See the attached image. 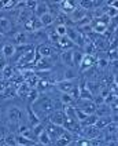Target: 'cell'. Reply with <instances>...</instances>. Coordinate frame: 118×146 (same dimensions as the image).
<instances>
[{"mask_svg":"<svg viewBox=\"0 0 118 146\" xmlns=\"http://www.w3.org/2000/svg\"><path fill=\"white\" fill-rule=\"evenodd\" d=\"M32 106L36 108V109H33V112L36 114L39 113V112H41L43 114H48V113L55 112V109H56L55 102L48 97V95H44V94H40L39 98L36 99V102H34Z\"/></svg>","mask_w":118,"mask_h":146,"instance_id":"obj_1","label":"cell"},{"mask_svg":"<svg viewBox=\"0 0 118 146\" xmlns=\"http://www.w3.org/2000/svg\"><path fill=\"white\" fill-rule=\"evenodd\" d=\"M76 109H80L85 114H94L95 110H96V105L94 104V101H87V99H80L78 98L76 101Z\"/></svg>","mask_w":118,"mask_h":146,"instance_id":"obj_2","label":"cell"},{"mask_svg":"<svg viewBox=\"0 0 118 146\" xmlns=\"http://www.w3.org/2000/svg\"><path fill=\"white\" fill-rule=\"evenodd\" d=\"M45 130V132L48 134V137H49V139H51V143L54 142V141H56L58 138H61L62 137V134L65 132V128L63 127H59V125H55V124H48L47 128H44Z\"/></svg>","mask_w":118,"mask_h":146,"instance_id":"obj_3","label":"cell"},{"mask_svg":"<svg viewBox=\"0 0 118 146\" xmlns=\"http://www.w3.org/2000/svg\"><path fill=\"white\" fill-rule=\"evenodd\" d=\"M65 121H66V114H65L63 110H55L49 116V123L51 124H55V125L62 127L63 124H65Z\"/></svg>","mask_w":118,"mask_h":146,"instance_id":"obj_4","label":"cell"},{"mask_svg":"<svg viewBox=\"0 0 118 146\" xmlns=\"http://www.w3.org/2000/svg\"><path fill=\"white\" fill-rule=\"evenodd\" d=\"M7 117H8V120L13 123V124H19L21 119H22V112H21V109H19V108L13 106V108H10V109H8Z\"/></svg>","mask_w":118,"mask_h":146,"instance_id":"obj_5","label":"cell"},{"mask_svg":"<svg viewBox=\"0 0 118 146\" xmlns=\"http://www.w3.org/2000/svg\"><path fill=\"white\" fill-rule=\"evenodd\" d=\"M56 88L61 91V94H69L71 91V88L76 86V83L73 80H59L55 83Z\"/></svg>","mask_w":118,"mask_h":146,"instance_id":"obj_6","label":"cell"},{"mask_svg":"<svg viewBox=\"0 0 118 146\" xmlns=\"http://www.w3.org/2000/svg\"><path fill=\"white\" fill-rule=\"evenodd\" d=\"M62 127L67 131V132H70L71 135H73L76 131H81L80 123L77 121V120H71V119H66V121H65V124H63Z\"/></svg>","mask_w":118,"mask_h":146,"instance_id":"obj_7","label":"cell"},{"mask_svg":"<svg viewBox=\"0 0 118 146\" xmlns=\"http://www.w3.org/2000/svg\"><path fill=\"white\" fill-rule=\"evenodd\" d=\"M82 131V135L85 137V139H95L99 137L100 134V130H98L95 125H89V127H85V128H81Z\"/></svg>","mask_w":118,"mask_h":146,"instance_id":"obj_8","label":"cell"},{"mask_svg":"<svg viewBox=\"0 0 118 146\" xmlns=\"http://www.w3.org/2000/svg\"><path fill=\"white\" fill-rule=\"evenodd\" d=\"M24 44H29V35L28 32H18L14 36V46H24Z\"/></svg>","mask_w":118,"mask_h":146,"instance_id":"obj_9","label":"cell"},{"mask_svg":"<svg viewBox=\"0 0 118 146\" xmlns=\"http://www.w3.org/2000/svg\"><path fill=\"white\" fill-rule=\"evenodd\" d=\"M39 123H41L40 121V117L33 112L32 106H29V108H28V125H29L30 128H33V127L37 125Z\"/></svg>","mask_w":118,"mask_h":146,"instance_id":"obj_10","label":"cell"},{"mask_svg":"<svg viewBox=\"0 0 118 146\" xmlns=\"http://www.w3.org/2000/svg\"><path fill=\"white\" fill-rule=\"evenodd\" d=\"M37 52L40 54L41 58H48L49 59V57H52V54H54V48L49 44H41L37 48Z\"/></svg>","mask_w":118,"mask_h":146,"instance_id":"obj_11","label":"cell"},{"mask_svg":"<svg viewBox=\"0 0 118 146\" xmlns=\"http://www.w3.org/2000/svg\"><path fill=\"white\" fill-rule=\"evenodd\" d=\"M94 61H95L94 55H84V57H82V61H81V64H80V66H78V69L81 72L87 70V69H89L91 66L94 65Z\"/></svg>","mask_w":118,"mask_h":146,"instance_id":"obj_12","label":"cell"},{"mask_svg":"<svg viewBox=\"0 0 118 146\" xmlns=\"http://www.w3.org/2000/svg\"><path fill=\"white\" fill-rule=\"evenodd\" d=\"M18 131H19V135H22V137H25V138L30 139V141H33V139H34V137H33V132H32V128L28 125V124H22V123H19Z\"/></svg>","mask_w":118,"mask_h":146,"instance_id":"obj_13","label":"cell"},{"mask_svg":"<svg viewBox=\"0 0 118 146\" xmlns=\"http://www.w3.org/2000/svg\"><path fill=\"white\" fill-rule=\"evenodd\" d=\"M88 15V13L84 10V8H81V7H77L73 10V13L70 14V18L73 19V21H76V22H78L80 19H82V18H85V17Z\"/></svg>","mask_w":118,"mask_h":146,"instance_id":"obj_14","label":"cell"},{"mask_svg":"<svg viewBox=\"0 0 118 146\" xmlns=\"http://www.w3.org/2000/svg\"><path fill=\"white\" fill-rule=\"evenodd\" d=\"M111 116H104V117H98V120L95 123V127L98 128V130H104L107 125H110L111 124Z\"/></svg>","mask_w":118,"mask_h":146,"instance_id":"obj_15","label":"cell"},{"mask_svg":"<svg viewBox=\"0 0 118 146\" xmlns=\"http://www.w3.org/2000/svg\"><path fill=\"white\" fill-rule=\"evenodd\" d=\"M47 13H48L47 3H45V1H37L36 8H34V17H36V18H40V17H43L44 14H47Z\"/></svg>","mask_w":118,"mask_h":146,"instance_id":"obj_16","label":"cell"},{"mask_svg":"<svg viewBox=\"0 0 118 146\" xmlns=\"http://www.w3.org/2000/svg\"><path fill=\"white\" fill-rule=\"evenodd\" d=\"M56 46L59 47V48H62L63 51H66V50H70L74 44H73V41L69 40L66 36H62V37H59L58 41H56Z\"/></svg>","mask_w":118,"mask_h":146,"instance_id":"obj_17","label":"cell"},{"mask_svg":"<svg viewBox=\"0 0 118 146\" xmlns=\"http://www.w3.org/2000/svg\"><path fill=\"white\" fill-rule=\"evenodd\" d=\"M34 48H30L29 51H26L22 54V57L19 59V64H33L34 62Z\"/></svg>","mask_w":118,"mask_h":146,"instance_id":"obj_18","label":"cell"},{"mask_svg":"<svg viewBox=\"0 0 118 146\" xmlns=\"http://www.w3.org/2000/svg\"><path fill=\"white\" fill-rule=\"evenodd\" d=\"M29 91H30V87L26 84V83H21V84H18L16 86V97L19 98H26L28 97V94H29Z\"/></svg>","mask_w":118,"mask_h":146,"instance_id":"obj_19","label":"cell"},{"mask_svg":"<svg viewBox=\"0 0 118 146\" xmlns=\"http://www.w3.org/2000/svg\"><path fill=\"white\" fill-rule=\"evenodd\" d=\"M71 58H73V51L71 50H66L61 54V61H62L65 65H67V68H73L71 64Z\"/></svg>","mask_w":118,"mask_h":146,"instance_id":"obj_20","label":"cell"},{"mask_svg":"<svg viewBox=\"0 0 118 146\" xmlns=\"http://www.w3.org/2000/svg\"><path fill=\"white\" fill-rule=\"evenodd\" d=\"M1 54L6 58L14 57L15 55V46L14 44H4L3 48H1Z\"/></svg>","mask_w":118,"mask_h":146,"instance_id":"obj_21","label":"cell"},{"mask_svg":"<svg viewBox=\"0 0 118 146\" xmlns=\"http://www.w3.org/2000/svg\"><path fill=\"white\" fill-rule=\"evenodd\" d=\"M39 19H40V22H41V25H43V28H48V26H51V25L54 24L55 17L51 15L49 13H47V14H44L43 17H40Z\"/></svg>","mask_w":118,"mask_h":146,"instance_id":"obj_22","label":"cell"},{"mask_svg":"<svg viewBox=\"0 0 118 146\" xmlns=\"http://www.w3.org/2000/svg\"><path fill=\"white\" fill-rule=\"evenodd\" d=\"M98 120V116L96 114H89L87 116V119L84 120V121L80 123V125H81V128H85V127H89V125H95V123Z\"/></svg>","mask_w":118,"mask_h":146,"instance_id":"obj_23","label":"cell"},{"mask_svg":"<svg viewBox=\"0 0 118 146\" xmlns=\"http://www.w3.org/2000/svg\"><path fill=\"white\" fill-rule=\"evenodd\" d=\"M82 57H84V54H82V52H80V51H73V58H71V64H73V68H74V69L80 66L81 61H82Z\"/></svg>","mask_w":118,"mask_h":146,"instance_id":"obj_24","label":"cell"},{"mask_svg":"<svg viewBox=\"0 0 118 146\" xmlns=\"http://www.w3.org/2000/svg\"><path fill=\"white\" fill-rule=\"evenodd\" d=\"M1 76H3V79H13V76H14V69H13V66L11 65H6L3 69H1Z\"/></svg>","mask_w":118,"mask_h":146,"instance_id":"obj_25","label":"cell"},{"mask_svg":"<svg viewBox=\"0 0 118 146\" xmlns=\"http://www.w3.org/2000/svg\"><path fill=\"white\" fill-rule=\"evenodd\" d=\"M15 143L18 146H32L33 145V141H30V139L25 138V137H22V135H16L15 137Z\"/></svg>","mask_w":118,"mask_h":146,"instance_id":"obj_26","label":"cell"},{"mask_svg":"<svg viewBox=\"0 0 118 146\" xmlns=\"http://www.w3.org/2000/svg\"><path fill=\"white\" fill-rule=\"evenodd\" d=\"M39 91L36 88H30V91H29V94H28V102H29V106H32L34 102H36V99L39 98Z\"/></svg>","mask_w":118,"mask_h":146,"instance_id":"obj_27","label":"cell"},{"mask_svg":"<svg viewBox=\"0 0 118 146\" xmlns=\"http://www.w3.org/2000/svg\"><path fill=\"white\" fill-rule=\"evenodd\" d=\"M37 141H39L40 145H43V146H48L49 143H51V139H49V137H48V134L45 132V130L43 131L39 137H37Z\"/></svg>","mask_w":118,"mask_h":146,"instance_id":"obj_28","label":"cell"},{"mask_svg":"<svg viewBox=\"0 0 118 146\" xmlns=\"http://www.w3.org/2000/svg\"><path fill=\"white\" fill-rule=\"evenodd\" d=\"M77 77V70L74 68H66L65 70V79L63 80H74Z\"/></svg>","mask_w":118,"mask_h":146,"instance_id":"obj_29","label":"cell"},{"mask_svg":"<svg viewBox=\"0 0 118 146\" xmlns=\"http://www.w3.org/2000/svg\"><path fill=\"white\" fill-rule=\"evenodd\" d=\"M11 29V22L8 21L7 18H0V32L4 33L8 32Z\"/></svg>","mask_w":118,"mask_h":146,"instance_id":"obj_30","label":"cell"},{"mask_svg":"<svg viewBox=\"0 0 118 146\" xmlns=\"http://www.w3.org/2000/svg\"><path fill=\"white\" fill-rule=\"evenodd\" d=\"M76 101L69 95V94H61V104H63L65 106H71Z\"/></svg>","mask_w":118,"mask_h":146,"instance_id":"obj_31","label":"cell"},{"mask_svg":"<svg viewBox=\"0 0 118 146\" xmlns=\"http://www.w3.org/2000/svg\"><path fill=\"white\" fill-rule=\"evenodd\" d=\"M43 131H44V124H43V123H39L37 125H34V127L32 128V132H33V137H34V138H37Z\"/></svg>","mask_w":118,"mask_h":146,"instance_id":"obj_32","label":"cell"},{"mask_svg":"<svg viewBox=\"0 0 118 146\" xmlns=\"http://www.w3.org/2000/svg\"><path fill=\"white\" fill-rule=\"evenodd\" d=\"M70 142L71 141L67 138H58L56 141H54L52 143H54V146H69Z\"/></svg>","mask_w":118,"mask_h":146,"instance_id":"obj_33","label":"cell"},{"mask_svg":"<svg viewBox=\"0 0 118 146\" xmlns=\"http://www.w3.org/2000/svg\"><path fill=\"white\" fill-rule=\"evenodd\" d=\"M66 29H67V26L66 25H56L55 28V33L59 36V37H62V36H66Z\"/></svg>","mask_w":118,"mask_h":146,"instance_id":"obj_34","label":"cell"},{"mask_svg":"<svg viewBox=\"0 0 118 146\" xmlns=\"http://www.w3.org/2000/svg\"><path fill=\"white\" fill-rule=\"evenodd\" d=\"M104 14L109 17L110 19H111V18L114 19V18L117 17V14H118V8L117 7H109L107 10H106V13H104Z\"/></svg>","mask_w":118,"mask_h":146,"instance_id":"obj_35","label":"cell"},{"mask_svg":"<svg viewBox=\"0 0 118 146\" xmlns=\"http://www.w3.org/2000/svg\"><path fill=\"white\" fill-rule=\"evenodd\" d=\"M96 62H98V66H99L100 69H104L107 65H110V64H109V61H107V58H98V61H96Z\"/></svg>","mask_w":118,"mask_h":146,"instance_id":"obj_36","label":"cell"},{"mask_svg":"<svg viewBox=\"0 0 118 146\" xmlns=\"http://www.w3.org/2000/svg\"><path fill=\"white\" fill-rule=\"evenodd\" d=\"M4 143L7 146H15V137L14 135H8V137H6V139H4Z\"/></svg>","mask_w":118,"mask_h":146,"instance_id":"obj_37","label":"cell"},{"mask_svg":"<svg viewBox=\"0 0 118 146\" xmlns=\"http://www.w3.org/2000/svg\"><path fill=\"white\" fill-rule=\"evenodd\" d=\"M14 6H16L15 1H6L4 4H3V8H8V7H14Z\"/></svg>","mask_w":118,"mask_h":146,"instance_id":"obj_38","label":"cell"},{"mask_svg":"<svg viewBox=\"0 0 118 146\" xmlns=\"http://www.w3.org/2000/svg\"><path fill=\"white\" fill-rule=\"evenodd\" d=\"M6 87H7L6 83H4V81H0V94H3V91L6 90Z\"/></svg>","mask_w":118,"mask_h":146,"instance_id":"obj_39","label":"cell"}]
</instances>
